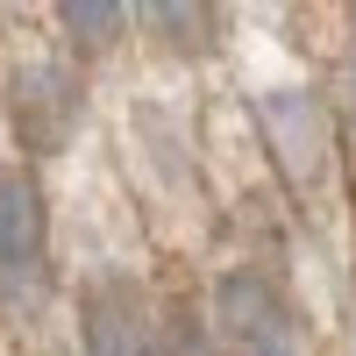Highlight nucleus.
<instances>
[{
  "label": "nucleus",
  "mask_w": 356,
  "mask_h": 356,
  "mask_svg": "<svg viewBox=\"0 0 356 356\" xmlns=\"http://www.w3.org/2000/svg\"><path fill=\"white\" fill-rule=\"evenodd\" d=\"M86 122V79L65 57H29L8 79V129L29 157H57Z\"/></svg>",
  "instance_id": "nucleus-1"
},
{
  "label": "nucleus",
  "mask_w": 356,
  "mask_h": 356,
  "mask_svg": "<svg viewBox=\"0 0 356 356\" xmlns=\"http://www.w3.org/2000/svg\"><path fill=\"white\" fill-rule=\"evenodd\" d=\"M214 335L228 356H300V314L264 271L235 264L214 278Z\"/></svg>",
  "instance_id": "nucleus-2"
},
{
  "label": "nucleus",
  "mask_w": 356,
  "mask_h": 356,
  "mask_svg": "<svg viewBox=\"0 0 356 356\" xmlns=\"http://www.w3.org/2000/svg\"><path fill=\"white\" fill-rule=\"evenodd\" d=\"M257 122L264 143L285 171V186H328V164H335V129H328V107H321L307 86H278V93H257Z\"/></svg>",
  "instance_id": "nucleus-3"
},
{
  "label": "nucleus",
  "mask_w": 356,
  "mask_h": 356,
  "mask_svg": "<svg viewBox=\"0 0 356 356\" xmlns=\"http://www.w3.org/2000/svg\"><path fill=\"white\" fill-rule=\"evenodd\" d=\"M43 257H50V207L43 186L29 178L22 164H0V285L22 292L43 278Z\"/></svg>",
  "instance_id": "nucleus-4"
},
{
  "label": "nucleus",
  "mask_w": 356,
  "mask_h": 356,
  "mask_svg": "<svg viewBox=\"0 0 356 356\" xmlns=\"http://www.w3.org/2000/svg\"><path fill=\"white\" fill-rule=\"evenodd\" d=\"M79 335H86V356H157L164 349V335L150 328V307L129 278H100L79 300Z\"/></svg>",
  "instance_id": "nucleus-5"
},
{
  "label": "nucleus",
  "mask_w": 356,
  "mask_h": 356,
  "mask_svg": "<svg viewBox=\"0 0 356 356\" xmlns=\"http://www.w3.org/2000/svg\"><path fill=\"white\" fill-rule=\"evenodd\" d=\"M129 15L143 36H157L178 57H207L221 43V8L214 0H129Z\"/></svg>",
  "instance_id": "nucleus-6"
},
{
  "label": "nucleus",
  "mask_w": 356,
  "mask_h": 356,
  "mask_svg": "<svg viewBox=\"0 0 356 356\" xmlns=\"http://www.w3.org/2000/svg\"><path fill=\"white\" fill-rule=\"evenodd\" d=\"M57 29H65V43L79 57H100L122 43L129 29V0H57Z\"/></svg>",
  "instance_id": "nucleus-7"
},
{
  "label": "nucleus",
  "mask_w": 356,
  "mask_h": 356,
  "mask_svg": "<svg viewBox=\"0 0 356 356\" xmlns=\"http://www.w3.org/2000/svg\"><path fill=\"white\" fill-rule=\"evenodd\" d=\"M157 356H228V349H214V342H207L200 328H193V321H171V328H164V349Z\"/></svg>",
  "instance_id": "nucleus-8"
}]
</instances>
